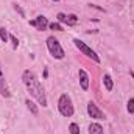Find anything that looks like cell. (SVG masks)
<instances>
[{
    "instance_id": "6da1fadb",
    "label": "cell",
    "mask_w": 134,
    "mask_h": 134,
    "mask_svg": "<svg viewBox=\"0 0 134 134\" xmlns=\"http://www.w3.org/2000/svg\"><path fill=\"white\" fill-rule=\"evenodd\" d=\"M22 81H24V84H25L27 91L30 92V95L34 97L36 100L39 101V104L47 106V95H45L44 87H42V84L39 83L37 76L34 75V72L28 70V69H27V70H24V73H22Z\"/></svg>"
},
{
    "instance_id": "7a4b0ae2",
    "label": "cell",
    "mask_w": 134,
    "mask_h": 134,
    "mask_svg": "<svg viewBox=\"0 0 134 134\" xmlns=\"http://www.w3.org/2000/svg\"><path fill=\"white\" fill-rule=\"evenodd\" d=\"M58 111L61 112V115L64 117H72L75 109H73V103H72V98L67 95V94H63L59 98H58Z\"/></svg>"
},
{
    "instance_id": "3957f363",
    "label": "cell",
    "mask_w": 134,
    "mask_h": 134,
    "mask_svg": "<svg viewBox=\"0 0 134 134\" xmlns=\"http://www.w3.org/2000/svg\"><path fill=\"white\" fill-rule=\"evenodd\" d=\"M47 48H48V52H50V55L53 58H56V59H63L64 58V50H63L59 41L55 36L47 37Z\"/></svg>"
},
{
    "instance_id": "277c9868",
    "label": "cell",
    "mask_w": 134,
    "mask_h": 134,
    "mask_svg": "<svg viewBox=\"0 0 134 134\" xmlns=\"http://www.w3.org/2000/svg\"><path fill=\"white\" fill-rule=\"evenodd\" d=\"M73 44H75V47L83 53V55H86L87 58H91L94 63H100V58H98V55L87 45V44H84L83 41H80V39H73Z\"/></svg>"
},
{
    "instance_id": "5b68a950",
    "label": "cell",
    "mask_w": 134,
    "mask_h": 134,
    "mask_svg": "<svg viewBox=\"0 0 134 134\" xmlns=\"http://www.w3.org/2000/svg\"><path fill=\"white\" fill-rule=\"evenodd\" d=\"M30 25L34 27L36 30H39V31H44V30H47V27H48V20H47L45 16H37L36 19L30 20Z\"/></svg>"
},
{
    "instance_id": "8992f818",
    "label": "cell",
    "mask_w": 134,
    "mask_h": 134,
    "mask_svg": "<svg viewBox=\"0 0 134 134\" xmlns=\"http://www.w3.org/2000/svg\"><path fill=\"white\" fill-rule=\"evenodd\" d=\"M58 22H61V24H67V27H73V25H76V22H78V17L75 16V14H64V13H59L58 16Z\"/></svg>"
},
{
    "instance_id": "52a82bcc",
    "label": "cell",
    "mask_w": 134,
    "mask_h": 134,
    "mask_svg": "<svg viewBox=\"0 0 134 134\" xmlns=\"http://www.w3.org/2000/svg\"><path fill=\"white\" fill-rule=\"evenodd\" d=\"M87 114H89L92 119H97V120L104 119V114L98 109V106H97L94 101H89V103H87Z\"/></svg>"
},
{
    "instance_id": "ba28073f",
    "label": "cell",
    "mask_w": 134,
    "mask_h": 134,
    "mask_svg": "<svg viewBox=\"0 0 134 134\" xmlns=\"http://www.w3.org/2000/svg\"><path fill=\"white\" fill-rule=\"evenodd\" d=\"M0 95L8 98L11 97V92H9V87H8V83H6V78L3 75V70H2V66H0Z\"/></svg>"
},
{
    "instance_id": "9c48e42d",
    "label": "cell",
    "mask_w": 134,
    "mask_h": 134,
    "mask_svg": "<svg viewBox=\"0 0 134 134\" xmlns=\"http://www.w3.org/2000/svg\"><path fill=\"white\" fill-rule=\"evenodd\" d=\"M78 76H80V86H81V89L83 91H87L89 89V75L86 73V70L80 69Z\"/></svg>"
},
{
    "instance_id": "30bf717a",
    "label": "cell",
    "mask_w": 134,
    "mask_h": 134,
    "mask_svg": "<svg viewBox=\"0 0 134 134\" xmlns=\"http://www.w3.org/2000/svg\"><path fill=\"white\" fill-rule=\"evenodd\" d=\"M89 134H103V126L100 123H91L89 125Z\"/></svg>"
},
{
    "instance_id": "8fae6325",
    "label": "cell",
    "mask_w": 134,
    "mask_h": 134,
    "mask_svg": "<svg viewBox=\"0 0 134 134\" xmlns=\"http://www.w3.org/2000/svg\"><path fill=\"white\" fill-rule=\"evenodd\" d=\"M103 83H104V87H106V91H112L114 84H112V78H111L109 75H104V76H103Z\"/></svg>"
},
{
    "instance_id": "7c38bea8",
    "label": "cell",
    "mask_w": 134,
    "mask_h": 134,
    "mask_svg": "<svg viewBox=\"0 0 134 134\" xmlns=\"http://www.w3.org/2000/svg\"><path fill=\"white\" fill-rule=\"evenodd\" d=\"M25 104H27L28 111H30L33 115H37V108H36V104H34V103L30 100V98H27V100H25Z\"/></svg>"
},
{
    "instance_id": "4fadbf2b",
    "label": "cell",
    "mask_w": 134,
    "mask_h": 134,
    "mask_svg": "<svg viewBox=\"0 0 134 134\" xmlns=\"http://www.w3.org/2000/svg\"><path fill=\"white\" fill-rule=\"evenodd\" d=\"M0 39H2L3 42H8V39H9V34H8V30H6L5 27H2V28H0Z\"/></svg>"
},
{
    "instance_id": "5bb4252c",
    "label": "cell",
    "mask_w": 134,
    "mask_h": 134,
    "mask_svg": "<svg viewBox=\"0 0 134 134\" xmlns=\"http://www.w3.org/2000/svg\"><path fill=\"white\" fill-rule=\"evenodd\" d=\"M48 28H50V30H55V31H63V27H61L59 22H52V24H48Z\"/></svg>"
},
{
    "instance_id": "9a60e30c",
    "label": "cell",
    "mask_w": 134,
    "mask_h": 134,
    "mask_svg": "<svg viewBox=\"0 0 134 134\" xmlns=\"http://www.w3.org/2000/svg\"><path fill=\"white\" fill-rule=\"evenodd\" d=\"M69 133L70 134H80V126L76 123H70L69 125Z\"/></svg>"
},
{
    "instance_id": "2e32d148",
    "label": "cell",
    "mask_w": 134,
    "mask_h": 134,
    "mask_svg": "<svg viewBox=\"0 0 134 134\" xmlns=\"http://www.w3.org/2000/svg\"><path fill=\"white\" fill-rule=\"evenodd\" d=\"M13 6H14V9L20 14V17H25V13H24V9L20 8V5H17V3H13Z\"/></svg>"
},
{
    "instance_id": "e0dca14e",
    "label": "cell",
    "mask_w": 134,
    "mask_h": 134,
    "mask_svg": "<svg viewBox=\"0 0 134 134\" xmlns=\"http://www.w3.org/2000/svg\"><path fill=\"white\" fill-rule=\"evenodd\" d=\"M126 108H128V112L133 114L134 112V98H130V100H128V106H126Z\"/></svg>"
},
{
    "instance_id": "ac0fdd59",
    "label": "cell",
    "mask_w": 134,
    "mask_h": 134,
    "mask_svg": "<svg viewBox=\"0 0 134 134\" xmlns=\"http://www.w3.org/2000/svg\"><path fill=\"white\" fill-rule=\"evenodd\" d=\"M9 39H11V42H13V48H17V45H19V41L16 39V36L9 34Z\"/></svg>"
},
{
    "instance_id": "d6986e66",
    "label": "cell",
    "mask_w": 134,
    "mask_h": 134,
    "mask_svg": "<svg viewBox=\"0 0 134 134\" xmlns=\"http://www.w3.org/2000/svg\"><path fill=\"white\" fill-rule=\"evenodd\" d=\"M52 2H59V0H52Z\"/></svg>"
}]
</instances>
